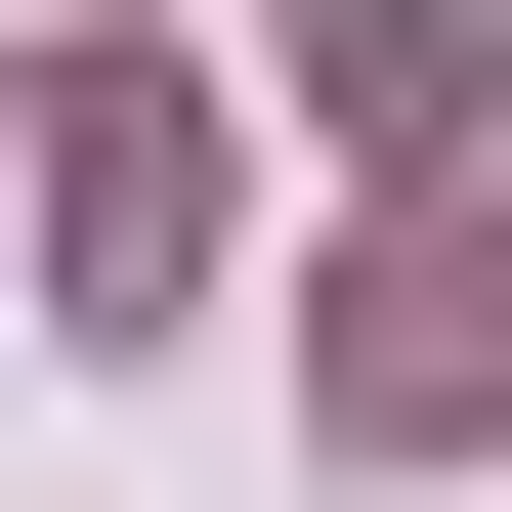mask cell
<instances>
[{
	"mask_svg": "<svg viewBox=\"0 0 512 512\" xmlns=\"http://www.w3.org/2000/svg\"><path fill=\"white\" fill-rule=\"evenodd\" d=\"M299 427H342V470H470V427H512V171H384V256H342V342H299Z\"/></svg>",
	"mask_w": 512,
	"mask_h": 512,
	"instance_id": "obj_1",
	"label": "cell"
},
{
	"mask_svg": "<svg viewBox=\"0 0 512 512\" xmlns=\"http://www.w3.org/2000/svg\"><path fill=\"white\" fill-rule=\"evenodd\" d=\"M43 256H86V342L214 256V86H171V43H86V86H43Z\"/></svg>",
	"mask_w": 512,
	"mask_h": 512,
	"instance_id": "obj_2",
	"label": "cell"
}]
</instances>
